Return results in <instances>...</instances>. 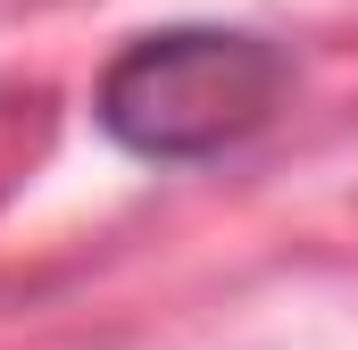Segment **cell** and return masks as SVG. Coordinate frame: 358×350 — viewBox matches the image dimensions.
Listing matches in <instances>:
<instances>
[{
    "label": "cell",
    "instance_id": "1",
    "mask_svg": "<svg viewBox=\"0 0 358 350\" xmlns=\"http://www.w3.org/2000/svg\"><path fill=\"white\" fill-rule=\"evenodd\" d=\"M283 50L267 34H242V25H167V34H142L108 59V76L92 92V117L117 150L134 159H217L234 142H250L283 108Z\"/></svg>",
    "mask_w": 358,
    "mask_h": 350
}]
</instances>
